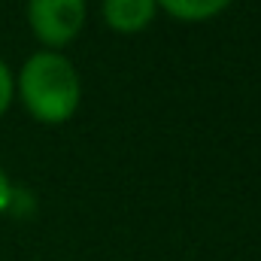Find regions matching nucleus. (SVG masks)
Here are the masks:
<instances>
[{
  "label": "nucleus",
  "mask_w": 261,
  "mask_h": 261,
  "mask_svg": "<svg viewBox=\"0 0 261 261\" xmlns=\"http://www.w3.org/2000/svg\"><path fill=\"white\" fill-rule=\"evenodd\" d=\"M15 88L28 113L46 125L67 122L82 100V82H79L76 67L61 52H52V49L34 52L24 61L15 79Z\"/></svg>",
  "instance_id": "1"
},
{
  "label": "nucleus",
  "mask_w": 261,
  "mask_h": 261,
  "mask_svg": "<svg viewBox=\"0 0 261 261\" xmlns=\"http://www.w3.org/2000/svg\"><path fill=\"white\" fill-rule=\"evenodd\" d=\"M88 18L85 0H28V24L52 52L73 43Z\"/></svg>",
  "instance_id": "2"
},
{
  "label": "nucleus",
  "mask_w": 261,
  "mask_h": 261,
  "mask_svg": "<svg viewBox=\"0 0 261 261\" xmlns=\"http://www.w3.org/2000/svg\"><path fill=\"white\" fill-rule=\"evenodd\" d=\"M100 12L116 34H140L152 24L158 3L155 0H103Z\"/></svg>",
  "instance_id": "3"
},
{
  "label": "nucleus",
  "mask_w": 261,
  "mask_h": 261,
  "mask_svg": "<svg viewBox=\"0 0 261 261\" xmlns=\"http://www.w3.org/2000/svg\"><path fill=\"white\" fill-rule=\"evenodd\" d=\"M158 9H164L167 15L179 18V21H206L213 15H219L222 9H228L231 0H155Z\"/></svg>",
  "instance_id": "4"
},
{
  "label": "nucleus",
  "mask_w": 261,
  "mask_h": 261,
  "mask_svg": "<svg viewBox=\"0 0 261 261\" xmlns=\"http://www.w3.org/2000/svg\"><path fill=\"white\" fill-rule=\"evenodd\" d=\"M12 94H15V76H12V70H9V67L0 61V116L9 110Z\"/></svg>",
  "instance_id": "5"
},
{
  "label": "nucleus",
  "mask_w": 261,
  "mask_h": 261,
  "mask_svg": "<svg viewBox=\"0 0 261 261\" xmlns=\"http://www.w3.org/2000/svg\"><path fill=\"white\" fill-rule=\"evenodd\" d=\"M12 182H9V176L3 173V167H0V213H6L9 210V197H12Z\"/></svg>",
  "instance_id": "6"
}]
</instances>
